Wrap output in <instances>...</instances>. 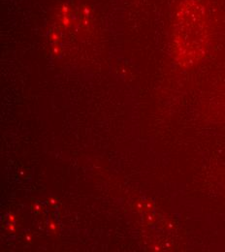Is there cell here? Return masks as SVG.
I'll list each match as a JSON object with an SVG mask.
<instances>
[{
  "label": "cell",
  "instance_id": "obj_6",
  "mask_svg": "<svg viewBox=\"0 0 225 252\" xmlns=\"http://www.w3.org/2000/svg\"><path fill=\"white\" fill-rule=\"evenodd\" d=\"M27 240L30 241V240H31V237H30V236H27Z\"/></svg>",
  "mask_w": 225,
  "mask_h": 252
},
{
  "label": "cell",
  "instance_id": "obj_5",
  "mask_svg": "<svg viewBox=\"0 0 225 252\" xmlns=\"http://www.w3.org/2000/svg\"><path fill=\"white\" fill-rule=\"evenodd\" d=\"M50 202H51V204H53V205L56 204V200H55V199H50Z\"/></svg>",
  "mask_w": 225,
  "mask_h": 252
},
{
  "label": "cell",
  "instance_id": "obj_2",
  "mask_svg": "<svg viewBox=\"0 0 225 252\" xmlns=\"http://www.w3.org/2000/svg\"><path fill=\"white\" fill-rule=\"evenodd\" d=\"M9 230H10L11 232H15V224H14V222H10V224H9Z\"/></svg>",
  "mask_w": 225,
  "mask_h": 252
},
{
  "label": "cell",
  "instance_id": "obj_4",
  "mask_svg": "<svg viewBox=\"0 0 225 252\" xmlns=\"http://www.w3.org/2000/svg\"><path fill=\"white\" fill-rule=\"evenodd\" d=\"M50 229H52V231L55 232V231H56V225H55L54 223H51V224H50Z\"/></svg>",
  "mask_w": 225,
  "mask_h": 252
},
{
  "label": "cell",
  "instance_id": "obj_3",
  "mask_svg": "<svg viewBox=\"0 0 225 252\" xmlns=\"http://www.w3.org/2000/svg\"><path fill=\"white\" fill-rule=\"evenodd\" d=\"M9 220L10 222H15V217H14V215H9Z\"/></svg>",
  "mask_w": 225,
  "mask_h": 252
},
{
  "label": "cell",
  "instance_id": "obj_1",
  "mask_svg": "<svg viewBox=\"0 0 225 252\" xmlns=\"http://www.w3.org/2000/svg\"><path fill=\"white\" fill-rule=\"evenodd\" d=\"M210 34L209 13L201 0H182L177 6L172 35L176 57L183 65H193L204 56Z\"/></svg>",
  "mask_w": 225,
  "mask_h": 252
}]
</instances>
